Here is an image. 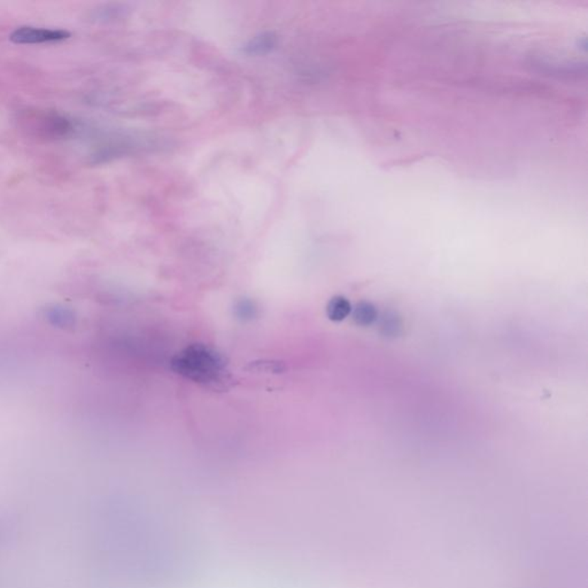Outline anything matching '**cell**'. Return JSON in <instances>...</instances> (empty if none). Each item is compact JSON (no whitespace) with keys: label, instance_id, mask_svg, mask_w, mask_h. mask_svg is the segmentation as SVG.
I'll return each mask as SVG.
<instances>
[{"label":"cell","instance_id":"6da1fadb","mask_svg":"<svg viewBox=\"0 0 588 588\" xmlns=\"http://www.w3.org/2000/svg\"><path fill=\"white\" fill-rule=\"evenodd\" d=\"M171 370L195 384L213 391H225L232 385L227 357L205 344H192L171 359Z\"/></svg>","mask_w":588,"mask_h":588},{"label":"cell","instance_id":"7a4b0ae2","mask_svg":"<svg viewBox=\"0 0 588 588\" xmlns=\"http://www.w3.org/2000/svg\"><path fill=\"white\" fill-rule=\"evenodd\" d=\"M70 33L61 29L21 27L11 33V40L16 44H40V43L60 42L70 38Z\"/></svg>","mask_w":588,"mask_h":588},{"label":"cell","instance_id":"3957f363","mask_svg":"<svg viewBox=\"0 0 588 588\" xmlns=\"http://www.w3.org/2000/svg\"><path fill=\"white\" fill-rule=\"evenodd\" d=\"M379 329L381 336L394 339L401 336L403 331V322L398 312L387 310L379 316Z\"/></svg>","mask_w":588,"mask_h":588},{"label":"cell","instance_id":"277c9868","mask_svg":"<svg viewBox=\"0 0 588 588\" xmlns=\"http://www.w3.org/2000/svg\"><path fill=\"white\" fill-rule=\"evenodd\" d=\"M352 316L355 325L359 327H370L379 320V312L374 303L370 301H360L352 310Z\"/></svg>","mask_w":588,"mask_h":588},{"label":"cell","instance_id":"5b68a950","mask_svg":"<svg viewBox=\"0 0 588 588\" xmlns=\"http://www.w3.org/2000/svg\"><path fill=\"white\" fill-rule=\"evenodd\" d=\"M352 303L342 295L333 297L327 305V316L330 321L342 322L352 314Z\"/></svg>","mask_w":588,"mask_h":588},{"label":"cell","instance_id":"8992f818","mask_svg":"<svg viewBox=\"0 0 588 588\" xmlns=\"http://www.w3.org/2000/svg\"><path fill=\"white\" fill-rule=\"evenodd\" d=\"M234 314L240 321H252L258 315V306L249 299H240L234 303Z\"/></svg>","mask_w":588,"mask_h":588},{"label":"cell","instance_id":"52a82bcc","mask_svg":"<svg viewBox=\"0 0 588 588\" xmlns=\"http://www.w3.org/2000/svg\"><path fill=\"white\" fill-rule=\"evenodd\" d=\"M251 372H268V374H282L285 371L286 366L283 361H256L246 366Z\"/></svg>","mask_w":588,"mask_h":588}]
</instances>
